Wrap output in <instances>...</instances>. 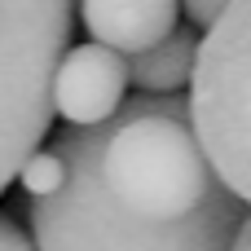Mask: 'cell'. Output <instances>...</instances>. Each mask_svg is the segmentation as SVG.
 I'll use <instances>...</instances> for the list:
<instances>
[{"instance_id": "6da1fadb", "label": "cell", "mask_w": 251, "mask_h": 251, "mask_svg": "<svg viewBox=\"0 0 251 251\" xmlns=\"http://www.w3.org/2000/svg\"><path fill=\"white\" fill-rule=\"evenodd\" d=\"M66 159V181L31 199V247L35 251H225L247 221V199L221 190L199 212L176 221H146L119 207L97 176L93 128H66L53 141Z\"/></svg>"}, {"instance_id": "7a4b0ae2", "label": "cell", "mask_w": 251, "mask_h": 251, "mask_svg": "<svg viewBox=\"0 0 251 251\" xmlns=\"http://www.w3.org/2000/svg\"><path fill=\"white\" fill-rule=\"evenodd\" d=\"M93 146L106 194L146 221L190 216L225 190L190 132L181 93L119 101V110L93 128Z\"/></svg>"}, {"instance_id": "3957f363", "label": "cell", "mask_w": 251, "mask_h": 251, "mask_svg": "<svg viewBox=\"0 0 251 251\" xmlns=\"http://www.w3.org/2000/svg\"><path fill=\"white\" fill-rule=\"evenodd\" d=\"M71 44V0H0V194L49 137V79Z\"/></svg>"}, {"instance_id": "277c9868", "label": "cell", "mask_w": 251, "mask_h": 251, "mask_svg": "<svg viewBox=\"0 0 251 251\" xmlns=\"http://www.w3.org/2000/svg\"><path fill=\"white\" fill-rule=\"evenodd\" d=\"M247 0H229L212 22L207 35L194 44L190 66V101L185 119L190 132L216 172V181L247 199L251 194V141H247Z\"/></svg>"}, {"instance_id": "5b68a950", "label": "cell", "mask_w": 251, "mask_h": 251, "mask_svg": "<svg viewBox=\"0 0 251 251\" xmlns=\"http://www.w3.org/2000/svg\"><path fill=\"white\" fill-rule=\"evenodd\" d=\"M128 93V62L106 44H66L53 79L49 106L66 119V128H97L106 124Z\"/></svg>"}, {"instance_id": "8992f818", "label": "cell", "mask_w": 251, "mask_h": 251, "mask_svg": "<svg viewBox=\"0 0 251 251\" xmlns=\"http://www.w3.org/2000/svg\"><path fill=\"white\" fill-rule=\"evenodd\" d=\"M181 0H79V18L93 44H106L119 57L141 53L176 26Z\"/></svg>"}, {"instance_id": "52a82bcc", "label": "cell", "mask_w": 251, "mask_h": 251, "mask_svg": "<svg viewBox=\"0 0 251 251\" xmlns=\"http://www.w3.org/2000/svg\"><path fill=\"white\" fill-rule=\"evenodd\" d=\"M194 44H199V35L190 26H172L168 35H159L154 44L132 53L128 84H137L141 93H154V97L181 93L185 79H190V66H194Z\"/></svg>"}, {"instance_id": "ba28073f", "label": "cell", "mask_w": 251, "mask_h": 251, "mask_svg": "<svg viewBox=\"0 0 251 251\" xmlns=\"http://www.w3.org/2000/svg\"><path fill=\"white\" fill-rule=\"evenodd\" d=\"M13 181L26 190V199H44V194H53V190L66 181V159H62V150H57V146H49V150L35 146V150L18 163Z\"/></svg>"}, {"instance_id": "9c48e42d", "label": "cell", "mask_w": 251, "mask_h": 251, "mask_svg": "<svg viewBox=\"0 0 251 251\" xmlns=\"http://www.w3.org/2000/svg\"><path fill=\"white\" fill-rule=\"evenodd\" d=\"M0 251H35L31 247V234L22 225H13L9 216H0Z\"/></svg>"}, {"instance_id": "30bf717a", "label": "cell", "mask_w": 251, "mask_h": 251, "mask_svg": "<svg viewBox=\"0 0 251 251\" xmlns=\"http://www.w3.org/2000/svg\"><path fill=\"white\" fill-rule=\"evenodd\" d=\"M225 4H229V0H181V9L190 13V22H194V26H207Z\"/></svg>"}, {"instance_id": "8fae6325", "label": "cell", "mask_w": 251, "mask_h": 251, "mask_svg": "<svg viewBox=\"0 0 251 251\" xmlns=\"http://www.w3.org/2000/svg\"><path fill=\"white\" fill-rule=\"evenodd\" d=\"M225 251H251V234H247V221H243V225L234 229V238L225 243Z\"/></svg>"}]
</instances>
